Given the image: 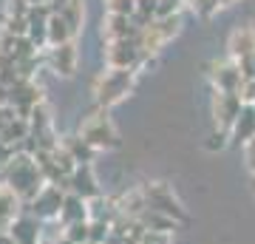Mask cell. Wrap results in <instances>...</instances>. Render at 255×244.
I'll list each match as a JSON object with an SVG mask.
<instances>
[{
    "label": "cell",
    "mask_w": 255,
    "mask_h": 244,
    "mask_svg": "<svg viewBox=\"0 0 255 244\" xmlns=\"http://www.w3.org/2000/svg\"><path fill=\"white\" fill-rule=\"evenodd\" d=\"M3 182L17 193L26 205L48 185L43 171H40V165H37V159L31 154H26V151L11 154V159L3 165Z\"/></svg>",
    "instance_id": "6da1fadb"
},
{
    "label": "cell",
    "mask_w": 255,
    "mask_h": 244,
    "mask_svg": "<svg viewBox=\"0 0 255 244\" xmlns=\"http://www.w3.org/2000/svg\"><path fill=\"white\" fill-rule=\"evenodd\" d=\"M136 85V68H108L94 80V100L97 108H114Z\"/></svg>",
    "instance_id": "7a4b0ae2"
},
{
    "label": "cell",
    "mask_w": 255,
    "mask_h": 244,
    "mask_svg": "<svg viewBox=\"0 0 255 244\" xmlns=\"http://www.w3.org/2000/svg\"><path fill=\"white\" fill-rule=\"evenodd\" d=\"M77 136H82L94 151H114V148H119V131L111 122L105 108H97L88 117H82L80 128H77Z\"/></svg>",
    "instance_id": "3957f363"
},
{
    "label": "cell",
    "mask_w": 255,
    "mask_h": 244,
    "mask_svg": "<svg viewBox=\"0 0 255 244\" xmlns=\"http://www.w3.org/2000/svg\"><path fill=\"white\" fill-rule=\"evenodd\" d=\"M179 26H182V14H173V17H156L150 26L139 28L136 45H139V51L145 54V60H150L170 37H176Z\"/></svg>",
    "instance_id": "277c9868"
},
{
    "label": "cell",
    "mask_w": 255,
    "mask_h": 244,
    "mask_svg": "<svg viewBox=\"0 0 255 244\" xmlns=\"http://www.w3.org/2000/svg\"><path fill=\"white\" fill-rule=\"evenodd\" d=\"M142 196H145L147 210L164 213V216L176 219V222H184V219H187L182 202L176 199L173 188H170V185H164V182H147V185H142Z\"/></svg>",
    "instance_id": "5b68a950"
},
{
    "label": "cell",
    "mask_w": 255,
    "mask_h": 244,
    "mask_svg": "<svg viewBox=\"0 0 255 244\" xmlns=\"http://www.w3.org/2000/svg\"><path fill=\"white\" fill-rule=\"evenodd\" d=\"M241 108H244V100H241L238 94L216 91V94H213V122H216V131L230 136V131L236 125Z\"/></svg>",
    "instance_id": "8992f818"
},
{
    "label": "cell",
    "mask_w": 255,
    "mask_h": 244,
    "mask_svg": "<svg viewBox=\"0 0 255 244\" xmlns=\"http://www.w3.org/2000/svg\"><path fill=\"white\" fill-rule=\"evenodd\" d=\"M65 193H68V190L57 188V185H46V188L40 190L34 199L28 202V213H31V216H37L40 222H57Z\"/></svg>",
    "instance_id": "52a82bcc"
},
{
    "label": "cell",
    "mask_w": 255,
    "mask_h": 244,
    "mask_svg": "<svg viewBox=\"0 0 255 244\" xmlns=\"http://www.w3.org/2000/svg\"><path fill=\"white\" fill-rule=\"evenodd\" d=\"M105 63L108 68H136L145 63V54L139 51L136 40H117V43H105Z\"/></svg>",
    "instance_id": "ba28073f"
},
{
    "label": "cell",
    "mask_w": 255,
    "mask_h": 244,
    "mask_svg": "<svg viewBox=\"0 0 255 244\" xmlns=\"http://www.w3.org/2000/svg\"><path fill=\"white\" fill-rule=\"evenodd\" d=\"M40 102H46L43 100V88L34 85L31 80H20L9 88V105L14 108V114L23 117V119H28V114H31Z\"/></svg>",
    "instance_id": "9c48e42d"
},
{
    "label": "cell",
    "mask_w": 255,
    "mask_h": 244,
    "mask_svg": "<svg viewBox=\"0 0 255 244\" xmlns=\"http://www.w3.org/2000/svg\"><path fill=\"white\" fill-rule=\"evenodd\" d=\"M210 80H213L216 91H227V94H238V97H241L244 77H241V68H238L236 60H221V63H213Z\"/></svg>",
    "instance_id": "30bf717a"
},
{
    "label": "cell",
    "mask_w": 255,
    "mask_h": 244,
    "mask_svg": "<svg viewBox=\"0 0 255 244\" xmlns=\"http://www.w3.org/2000/svg\"><path fill=\"white\" fill-rule=\"evenodd\" d=\"M9 236L17 244H40L43 242V222L37 216H31L28 210H23L9 227Z\"/></svg>",
    "instance_id": "8fae6325"
},
{
    "label": "cell",
    "mask_w": 255,
    "mask_h": 244,
    "mask_svg": "<svg viewBox=\"0 0 255 244\" xmlns=\"http://www.w3.org/2000/svg\"><path fill=\"white\" fill-rule=\"evenodd\" d=\"M77 43L74 40H68V43L63 45H51V51H48V65H51V71L57 74V77H74V71H77Z\"/></svg>",
    "instance_id": "7c38bea8"
},
{
    "label": "cell",
    "mask_w": 255,
    "mask_h": 244,
    "mask_svg": "<svg viewBox=\"0 0 255 244\" xmlns=\"http://www.w3.org/2000/svg\"><path fill=\"white\" fill-rule=\"evenodd\" d=\"M68 193H77V196H80V199H85V202H91V199H97V196H102L100 182H97V176H94L91 165H77V171L71 173Z\"/></svg>",
    "instance_id": "4fadbf2b"
},
{
    "label": "cell",
    "mask_w": 255,
    "mask_h": 244,
    "mask_svg": "<svg viewBox=\"0 0 255 244\" xmlns=\"http://www.w3.org/2000/svg\"><path fill=\"white\" fill-rule=\"evenodd\" d=\"M139 28L133 26L130 17H122V14H108L102 20V40L105 43H117V40H136Z\"/></svg>",
    "instance_id": "5bb4252c"
},
{
    "label": "cell",
    "mask_w": 255,
    "mask_h": 244,
    "mask_svg": "<svg viewBox=\"0 0 255 244\" xmlns=\"http://www.w3.org/2000/svg\"><path fill=\"white\" fill-rule=\"evenodd\" d=\"M227 48H230V60H244V57H253L255 54V28L253 26H238L227 40Z\"/></svg>",
    "instance_id": "9a60e30c"
},
{
    "label": "cell",
    "mask_w": 255,
    "mask_h": 244,
    "mask_svg": "<svg viewBox=\"0 0 255 244\" xmlns=\"http://www.w3.org/2000/svg\"><path fill=\"white\" fill-rule=\"evenodd\" d=\"M23 205L26 202L20 199L6 182H0V230H9L11 222L23 213Z\"/></svg>",
    "instance_id": "2e32d148"
},
{
    "label": "cell",
    "mask_w": 255,
    "mask_h": 244,
    "mask_svg": "<svg viewBox=\"0 0 255 244\" xmlns=\"http://www.w3.org/2000/svg\"><path fill=\"white\" fill-rule=\"evenodd\" d=\"M57 222H60L63 227L74 225V222H88V202L80 199L77 193H65L63 208H60V216H57Z\"/></svg>",
    "instance_id": "e0dca14e"
},
{
    "label": "cell",
    "mask_w": 255,
    "mask_h": 244,
    "mask_svg": "<svg viewBox=\"0 0 255 244\" xmlns=\"http://www.w3.org/2000/svg\"><path fill=\"white\" fill-rule=\"evenodd\" d=\"M230 139L236 145H241L244 148L250 139H255V105H247L241 108V114H238L236 125H233V131H230Z\"/></svg>",
    "instance_id": "ac0fdd59"
},
{
    "label": "cell",
    "mask_w": 255,
    "mask_h": 244,
    "mask_svg": "<svg viewBox=\"0 0 255 244\" xmlns=\"http://www.w3.org/2000/svg\"><path fill=\"white\" fill-rule=\"evenodd\" d=\"M139 225L145 227L147 233H162V236H173V230L179 227V222L164 213H156V210H145L139 216Z\"/></svg>",
    "instance_id": "d6986e66"
},
{
    "label": "cell",
    "mask_w": 255,
    "mask_h": 244,
    "mask_svg": "<svg viewBox=\"0 0 255 244\" xmlns=\"http://www.w3.org/2000/svg\"><path fill=\"white\" fill-rule=\"evenodd\" d=\"M28 134H31V128H28V119L14 117V119L9 122V125L0 131V142L9 145L11 151H14V148H20V145H23V142L28 139Z\"/></svg>",
    "instance_id": "ffe728a7"
},
{
    "label": "cell",
    "mask_w": 255,
    "mask_h": 244,
    "mask_svg": "<svg viewBox=\"0 0 255 244\" xmlns=\"http://www.w3.org/2000/svg\"><path fill=\"white\" fill-rule=\"evenodd\" d=\"M60 145H63L65 151L74 156V162L77 165H91L94 162V156H97V151H94L91 145L85 142L82 136H65V139H60Z\"/></svg>",
    "instance_id": "44dd1931"
},
{
    "label": "cell",
    "mask_w": 255,
    "mask_h": 244,
    "mask_svg": "<svg viewBox=\"0 0 255 244\" xmlns=\"http://www.w3.org/2000/svg\"><path fill=\"white\" fill-rule=\"evenodd\" d=\"M68 40H74V31H71V26L63 20V14H51L48 17V45H63V43H68Z\"/></svg>",
    "instance_id": "7402d4cb"
},
{
    "label": "cell",
    "mask_w": 255,
    "mask_h": 244,
    "mask_svg": "<svg viewBox=\"0 0 255 244\" xmlns=\"http://www.w3.org/2000/svg\"><path fill=\"white\" fill-rule=\"evenodd\" d=\"M26 37L31 40V45H34L37 51H40L43 45H48V17L28 14V31H26Z\"/></svg>",
    "instance_id": "603a6c76"
},
{
    "label": "cell",
    "mask_w": 255,
    "mask_h": 244,
    "mask_svg": "<svg viewBox=\"0 0 255 244\" xmlns=\"http://www.w3.org/2000/svg\"><path fill=\"white\" fill-rule=\"evenodd\" d=\"M57 14H63V20L68 23V26H71L74 34H77V31L82 28V20H85V9H82V0H68L63 9L57 11Z\"/></svg>",
    "instance_id": "cb8c5ba5"
},
{
    "label": "cell",
    "mask_w": 255,
    "mask_h": 244,
    "mask_svg": "<svg viewBox=\"0 0 255 244\" xmlns=\"http://www.w3.org/2000/svg\"><path fill=\"white\" fill-rule=\"evenodd\" d=\"M63 236L68 244H85L91 242V222H74V225L63 227Z\"/></svg>",
    "instance_id": "d4e9b609"
},
{
    "label": "cell",
    "mask_w": 255,
    "mask_h": 244,
    "mask_svg": "<svg viewBox=\"0 0 255 244\" xmlns=\"http://www.w3.org/2000/svg\"><path fill=\"white\" fill-rule=\"evenodd\" d=\"M108 14H122V17H133L136 14V0H105Z\"/></svg>",
    "instance_id": "484cf974"
},
{
    "label": "cell",
    "mask_w": 255,
    "mask_h": 244,
    "mask_svg": "<svg viewBox=\"0 0 255 244\" xmlns=\"http://www.w3.org/2000/svg\"><path fill=\"white\" fill-rule=\"evenodd\" d=\"M3 31L11 37H26L28 31V17H6V23H3Z\"/></svg>",
    "instance_id": "4316f807"
},
{
    "label": "cell",
    "mask_w": 255,
    "mask_h": 244,
    "mask_svg": "<svg viewBox=\"0 0 255 244\" xmlns=\"http://www.w3.org/2000/svg\"><path fill=\"white\" fill-rule=\"evenodd\" d=\"M184 0H159V6H156V17H173L179 14Z\"/></svg>",
    "instance_id": "83f0119b"
},
{
    "label": "cell",
    "mask_w": 255,
    "mask_h": 244,
    "mask_svg": "<svg viewBox=\"0 0 255 244\" xmlns=\"http://www.w3.org/2000/svg\"><path fill=\"white\" fill-rule=\"evenodd\" d=\"M28 6L26 0H9V6H6V17H28Z\"/></svg>",
    "instance_id": "f1b7e54d"
},
{
    "label": "cell",
    "mask_w": 255,
    "mask_h": 244,
    "mask_svg": "<svg viewBox=\"0 0 255 244\" xmlns=\"http://www.w3.org/2000/svg\"><path fill=\"white\" fill-rule=\"evenodd\" d=\"M238 68H241V77H244V80H255V54L238 60Z\"/></svg>",
    "instance_id": "f546056e"
},
{
    "label": "cell",
    "mask_w": 255,
    "mask_h": 244,
    "mask_svg": "<svg viewBox=\"0 0 255 244\" xmlns=\"http://www.w3.org/2000/svg\"><path fill=\"white\" fill-rule=\"evenodd\" d=\"M244 162H247V168H250V173L255 176V139H250V142L244 145Z\"/></svg>",
    "instance_id": "4dcf8cb0"
},
{
    "label": "cell",
    "mask_w": 255,
    "mask_h": 244,
    "mask_svg": "<svg viewBox=\"0 0 255 244\" xmlns=\"http://www.w3.org/2000/svg\"><path fill=\"white\" fill-rule=\"evenodd\" d=\"M14 117H17V114H14V108H11V105H0V131L9 125Z\"/></svg>",
    "instance_id": "1f68e13d"
},
{
    "label": "cell",
    "mask_w": 255,
    "mask_h": 244,
    "mask_svg": "<svg viewBox=\"0 0 255 244\" xmlns=\"http://www.w3.org/2000/svg\"><path fill=\"white\" fill-rule=\"evenodd\" d=\"M139 244H170V236H162V233H147Z\"/></svg>",
    "instance_id": "d6a6232c"
},
{
    "label": "cell",
    "mask_w": 255,
    "mask_h": 244,
    "mask_svg": "<svg viewBox=\"0 0 255 244\" xmlns=\"http://www.w3.org/2000/svg\"><path fill=\"white\" fill-rule=\"evenodd\" d=\"M0 244H17V242L9 236V230H0Z\"/></svg>",
    "instance_id": "836d02e7"
},
{
    "label": "cell",
    "mask_w": 255,
    "mask_h": 244,
    "mask_svg": "<svg viewBox=\"0 0 255 244\" xmlns=\"http://www.w3.org/2000/svg\"><path fill=\"white\" fill-rule=\"evenodd\" d=\"M0 105H9V88L0 85Z\"/></svg>",
    "instance_id": "e575fe53"
},
{
    "label": "cell",
    "mask_w": 255,
    "mask_h": 244,
    "mask_svg": "<svg viewBox=\"0 0 255 244\" xmlns=\"http://www.w3.org/2000/svg\"><path fill=\"white\" fill-rule=\"evenodd\" d=\"M233 3H241V0H216V6L224 9V6H233Z\"/></svg>",
    "instance_id": "d590c367"
},
{
    "label": "cell",
    "mask_w": 255,
    "mask_h": 244,
    "mask_svg": "<svg viewBox=\"0 0 255 244\" xmlns=\"http://www.w3.org/2000/svg\"><path fill=\"white\" fill-rule=\"evenodd\" d=\"M65 3H68V0H51V6H54V11H60L65 6Z\"/></svg>",
    "instance_id": "8d00e7d4"
},
{
    "label": "cell",
    "mask_w": 255,
    "mask_h": 244,
    "mask_svg": "<svg viewBox=\"0 0 255 244\" xmlns=\"http://www.w3.org/2000/svg\"><path fill=\"white\" fill-rule=\"evenodd\" d=\"M28 6H43V3H51V0H26Z\"/></svg>",
    "instance_id": "74e56055"
},
{
    "label": "cell",
    "mask_w": 255,
    "mask_h": 244,
    "mask_svg": "<svg viewBox=\"0 0 255 244\" xmlns=\"http://www.w3.org/2000/svg\"><path fill=\"white\" fill-rule=\"evenodd\" d=\"M253 190H255V176H253Z\"/></svg>",
    "instance_id": "f35d334b"
},
{
    "label": "cell",
    "mask_w": 255,
    "mask_h": 244,
    "mask_svg": "<svg viewBox=\"0 0 255 244\" xmlns=\"http://www.w3.org/2000/svg\"><path fill=\"white\" fill-rule=\"evenodd\" d=\"M85 244H94V242H85Z\"/></svg>",
    "instance_id": "ab89813d"
}]
</instances>
